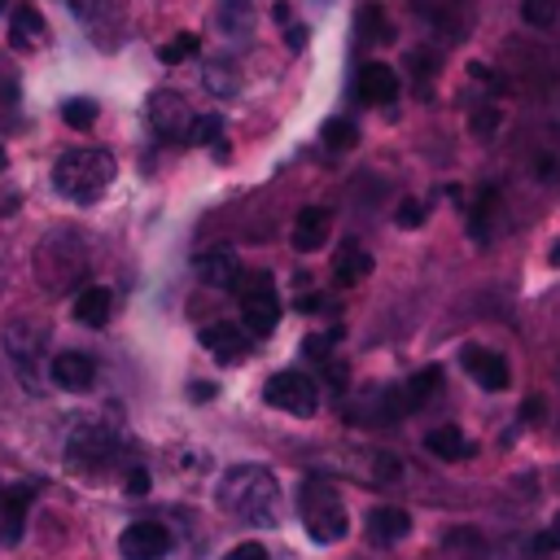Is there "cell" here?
Returning <instances> with one entry per match:
<instances>
[{"instance_id":"1","label":"cell","mask_w":560,"mask_h":560,"mask_svg":"<svg viewBox=\"0 0 560 560\" xmlns=\"http://www.w3.org/2000/svg\"><path fill=\"white\" fill-rule=\"evenodd\" d=\"M276 499H280L276 477L258 464H236L219 481V508L249 521V525H271L276 521Z\"/></svg>"},{"instance_id":"2","label":"cell","mask_w":560,"mask_h":560,"mask_svg":"<svg viewBox=\"0 0 560 560\" xmlns=\"http://www.w3.org/2000/svg\"><path fill=\"white\" fill-rule=\"evenodd\" d=\"M114 175H118V162L105 149H70L52 162V188L79 206H92L114 184Z\"/></svg>"},{"instance_id":"3","label":"cell","mask_w":560,"mask_h":560,"mask_svg":"<svg viewBox=\"0 0 560 560\" xmlns=\"http://www.w3.org/2000/svg\"><path fill=\"white\" fill-rule=\"evenodd\" d=\"M298 512H302V525L315 542H341L346 529H350V516L341 508V494L324 481H306L302 494H298Z\"/></svg>"},{"instance_id":"4","label":"cell","mask_w":560,"mask_h":560,"mask_svg":"<svg viewBox=\"0 0 560 560\" xmlns=\"http://www.w3.org/2000/svg\"><path fill=\"white\" fill-rule=\"evenodd\" d=\"M241 315H245V328L254 337H267L280 324V293H276L267 271L245 276V284H241Z\"/></svg>"},{"instance_id":"5","label":"cell","mask_w":560,"mask_h":560,"mask_svg":"<svg viewBox=\"0 0 560 560\" xmlns=\"http://www.w3.org/2000/svg\"><path fill=\"white\" fill-rule=\"evenodd\" d=\"M262 402L267 407H280L289 416H315L319 407V385L302 372H276L267 385H262Z\"/></svg>"},{"instance_id":"6","label":"cell","mask_w":560,"mask_h":560,"mask_svg":"<svg viewBox=\"0 0 560 560\" xmlns=\"http://www.w3.org/2000/svg\"><path fill=\"white\" fill-rule=\"evenodd\" d=\"M109 459H114V433H109V424L105 420H83L70 433V442H66V464L92 472V468H109Z\"/></svg>"},{"instance_id":"7","label":"cell","mask_w":560,"mask_h":560,"mask_svg":"<svg viewBox=\"0 0 560 560\" xmlns=\"http://www.w3.org/2000/svg\"><path fill=\"white\" fill-rule=\"evenodd\" d=\"M118 551H122V560H162L171 551V534L158 521H131L118 534Z\"/></svg>"},{"instance_id":"8","label":"cell","mask_w":560,"mask_h":560,"mask_svg":"<svg viewBox=\"0 0 560 560\" xmlns=\"http://www.w3.org/2000/svg\"><path fill=\"white\" fill-rule=\"evenodd\" d=\"M149 122L162 140H188V131H192V114H188L184 96H175V92H153L149 96Z\"/></svg>"},{"instance_id":"9","label":"cell","mask_w":560,"mask_h":560,"mask_svg":"<svg viewBox=\"0 0 560 560\" xmlns=\"http://www.w3.org/2000/svg\"><path fill=\"white\" fill-rule=\"evenodd\" d=\"M459 368H464L481 389H490V394L508 389V381H512L508 359H503L499 350H486V346H464V350H459Z\"/></svg>"},{"instance_id":"10","label":"cell","mask_w":560,"mask_h":560,"mask_svg":"<svg viewBox=\"0 0 560 560\" xmlns=\"http://www.w3.org/2000/svg\"><path fill=\"white\" fill-rule=\"evenodd\" d=\"M48 376H52L57 389L83 394V389H92V381H96V363H92L83 350H61V354L48 363Z\"/></svg>"},{"instance_id":"11","label":"cell","mask_w":560,"mask_h":560,"mask_svg":"<svg viewBox=\"0 0 560 560\" xmlns=\"http://www.w3.org/2000/svg\"><path fill=\"white\" fill-rule=\"evenodd\" d=\"M31 499H35L31 486H0V542H4V547H13V542L22 538Z\"/></svg>"},{"instance_id":"12","label":"cell","mask_w":560,"mask_h":560,"mask_svg":"<svg viewBox=\"0 0 560 560\" xmlns=\"http://www.w3.org/2000/svg\"><path fill=\"white\" fill-rule=\"evenodd\" d=\"M328 228H332V214L324 206H302L298 219H293V249L298 254H315L324 241H328Z\"/></svg>"},{"instance_id":"13","label":"cell","mask_w":560,"mask_h":560,"mask_svg":"<svg viewBox=\"0 0 560 560\" xmlns=\"http://www.w3.org/2000/svg\"><path fill=\"white\" fill-rule=\"evenodd\" d=\"M201 346L219 363H241L249 354V341H245V332L236 324H210V328H201Z\"/></svg>"},{"instance_id":"14","label":"cell","mask_w":560,"mask_h":560,"mask_svg":"<svg viewBox=\"0 0 560 560\" xmlns=\"http://www.w3.org/2000/svg\"><path fill=\"white\" fill-rule=\"evenodd\" d=\"M398 96V74L385 66V61H368L359 70V101L368 105H389Z\"/></svg>"},{"instance_id":"15","label":"cell","mask_w":560,"mask_h":560,"mask_svg":"<svg viewBox=\"0 0 560 560\" xmlns=\"http://www.w3.org/2000/svg\"><path fill=\"white\" fill-rule=\"evenodd\" d=\"M407 529H411V516L402 512V508H372L368 512V538L376 542V547H389V542H398V538H407Z\"/></svg>"},{"instance_id":"16","label":"cell","mask_w":560,"mask_h":560,"mask_svg":"<svg viewBox=\"0 0 560 560\" xmlns=\"http://www.w3.org/2000/svg\"><path fill=\"white\" fill-rule=\"evenodd\" d=\"M197 276L201 284H214V289H232L241 280V262L232 249H214V254H201L197 258Z\"/></svg>"},{"instance_id":"17","label":"cell","mask_w":560,"mask_h":560,"mask_svg":"<svg viewBox=\"0 0 560 560\" xmlns=\"http://www.w3.org/2000/svg\"><path fill=\"white\" fill-rule=\"evenodd\" d=\"M44 35H48V31H44L39 9H35V4H18V9H13V22H9V44L26 52V48H35Z\"/></svg>"},{"instance_id":"18","label":"cell","mask_w":560,"mask_h":560,"mask_svg":"<svg viewBox=\"0 0 560 560\" xmlns=\"http://www.w3.org/2000/svg\"><path fill=\"white\" fill-rule=\"evenodd\" d=\"M368 271H372V254H368L363 245L346 241L341 254L332 258V276H337V284H359V280H368Z\"/></svg>"},{"instance_id":"19","label":"cell","mask_w":560,"mask_h":560,"mask_svg":"<svg viewBox=\"0 0 560 560\" xmlns=\"http://www.w3.org/2000/svg\"><path fill=\"white\" fill-rule=\"evenodd\" d=\"M109 306H114L109 289H101V284H88V289L74 298V319H79V324H88V328H105V319H109Z\"/></svg>"},{"instance_id":"20","label":"cell","mask_w":560,"mask_h":560,"mask_svg":"<svg viewBox=\"0 0 560 560\" xmlns=\"http://www.w3.org/2000/svg\"><path fill=\"white\" fill-rule=\"evenodd\" d=\"M214 26H219L223 35H232V39L249 35V26H254V4H249V0H219V4H214Z\"/></svg>"},{"instance_id":"21","label":"cell","mask_w":560,"mask_h":560,"mask_svg":"<svg viewBox=\"0 0 560 560\" xmlns=\"http://www.w3.org/2000/svg\"><path fill=\"white\" fill-rule=\"evenodd\" d=\"M424 446H429L438 459H464V455H472V442H468L455 424H438V429H429V433H424Z\"/></svg>"},{"instance_id":"22","label":"cell","mask_w":560,"mask_h":560,"mask_svg":"<svg viewBox=\"0 0 560 560\" xmlns=\"http://www.w3.org/2000/svg\"><path fill=\"white\" fill-rule=\"evenodd\" d=\"M438 385H442V368H438V363H429V368H420L411 381H402V385H398V398H402V407H407V411H416V407H420Z\"/></svg>"},{"instance_id":"23","label":"cell","mask_w":560,"mask_h":560,"mask_svg":"<svg viewBox=\"0 0 560 560\" xmlns=\"http://www.w3.org/2000/svg\"><path fill=\"white\" fill-rule=\"evenodd\" d=\"M319 140H324L332 153H346V149H354V144H359V127H354L350 118H328V122H324V131H319Z\"/></svg>"},{"instance_id":"24","label":"cell","mask_w":560,"mask_h":560,"mask_svg":"<svg viewBox=\"0 0 560 560\" xmlns=\"http://www.w3.org/2000/svg\"><path fill=\"white\" fill-rule=\"evenodd\" d=\"M192 52H197V35H192V31H179L175 39H166V44L158 48V61H162V66H179V61H188Z\"/></svg>"},{"instance_id":"25","label":"cell","mask_w":560,"mask_h":560,"mask_svg":"<svg viewBox=\"0 0 560 560\" xmlns=\"http://www.w3.org/2000/svg\"><path fill=\"white\" fill-rule=\"evenodd\" d=\"M61 118H66L70 127L88 131V127L96 122V101H88V96H70V101L61 105Z\"/></svg>"},{"instance_id":"26","label":"cell","mask_w":560,"mask_h":560,"mask_svg":"<svg viewBox=\"0 0 560 560\" xmlns=\"http://www.w3.org/2000/svg\"><path fill=\"white\" fill-rule=\"evenodd\" d=\"M206 88L219 92V96H232V92H236V70H232L228 61H210V66H206Z\"/></svg>"},{"instance_id":"27","label":"cell","mask_w":560,"mask_h":560,"mask_svg":"<svg viewBox=\"0 0 560 560\" xmlns=\"http://www.w3.org/2000/svg\"><path fill=\"white\" fill-rule=\"evenodd\" d=\"M560 13V0H521V18L529 26H551Z\"/></svg>"},{"instance_id":"28","label":"cell","mask_w":560,"mask_h":560,"mask_svg":"<svg viewBox=\"0 0 560 560\" xmlns=\"http://www.w3.org/2000/svg\"><path fill=\"white\" fill-rule=\"evenodd\" d=\"M359 35L363 39H389V26L381 18V4H363L359 9Z\"/></svg>"},{"instance_id":"29","label":"cell","mask_w":560,"mask_h":560,"mask_svg":"<svg viewBox=\"0 0 560 560\" xmlns=\"http://www.w3.org/2000/svg\"><path fill=\"white\" fill-rule=\"evenodd\" d=\"M219 136H223V118H219V114H201V118H192V131H188L192 144H214Z\"/></svg>"},{"instance_id":"30","label":"cell","mask_w":560,"mask_h":560,"mask_svg":"<svg viewBox=\"0 0 560 560\" xmlns=\"http://www.w3.org/2000/svg\"><path fill=\"white\" fill-rule=\"evenodd\" d=\"M394 223H398V228H420V223H424V206L407 197V201L398 206V214H394Z\"/></svg>"},{"instance_id":"31","label":"cell","mask_w":560,"mask_h":560,"mask_svg":"<svg viewBox=\"0 0 560 560\" xmlns=\"http://www.w3.org/2000/svg\"><path fill=\"white\" fill-rule=\"evenodd\" d=\"M534 551H560V512H556V521H551V529L534 538Z\"/></svg>"},{"instance_id":"32","label":"cell","mask_w":560,"mask_h":560,"mask_svg":"<svg viewBox=\"0 0 560 560\" xmlns=\"http://www.w3.org/2000/svg\"><path fill=\"white\" fill-rule=\"evenodd\" d=\"M407 61H411V70H416L420 79H429V74H433V66H438V57H433V52H424V48H416Z\"/></svg>"},{"instance_id":"33","label":"cell","mask_w":560,"mask_h":560,"mask_svg":"<svg viewBox=\"0 0 560 560\" xmlns=\"http://www.w3.org/2000/svg\"><path fill=\"white\" fill-rule=\"evenodd\" d=\"M223 560H267V551H262L258 542H241V547H232Z\"/></svg>"},{"instance_id":"34","label":"cell","mask_w":560,"mask_h":560,"mask_svg":"<svg viewBox=\"0 0 560 560\" xmlns=\"http://www.w3.org/2000/svg\"><path fill=\"white\" fill-rule=\"evenodd\" d=\"M149 486H153V481H149L144 468H131V472H127V494H149Z\"/></svg>"},{"instance_id":"35","label":"cell","mask_w":560,"mask_h":560,"mask_svg":"<svg viewBox=\"0 0 560 560\" xmlns=\"http://www.w3.org/2000/svg\"><path fill=\"white\" fill-rule=\"evenodd\" d=\"M284 39H289V48H302V44H306V26H289Z\"/></svg>"},{"instance_id":"36","label":"cell","mask_w":560,"mask_h":560,"mask_svg":"<svg viewBox=\"0 0 560 560\" xmlns=\"http://www.w3.org/2000/svg\"><path fill=\"white\" fill-rule=\"evenodd\" d=\"M192 398H197V402L214 398V385H206V381H192Z\"/></svg>"},{"instance_id":"37","label":"cell","mask_w":560,"mask_h":560,"mask_svg":"<svg viewBox=\"0 0 560 560\" xmlns=\"http://www.w3.org/2000/svg\"><path fill=\"white\" fill-rule=\"evenodd\" d=\"M306 354L311 359H324V337H306Z\"/></svg>"},{"instance_id":"38","label":"cell","mask_w":560,"mask_h":560,"mask_svg":"<svg viewBox=\"0 0 560 560\" xmlns=\"http://www.w3.org/2000/svg\"><path fill=\"white\" fill-rule=\"evenodd\" d=\"M538 411H542V402H538V398H529V402H525V407H521V416H525V420H534V416H538Z\"/></svg>"},{"instance_id":"39","label":"cell","mask_w":560,"mask_h":560,"mask_svg":"<svg viewBox=\"0 0 560 560\" xmlns=\"http://www.w3.org/2000/svg\"><path fill=\"white\" fill-rule=\"evenodd\" d=\"M271 18H276V22H280V26H284V22H289V4H284V0H280V4H276V9H271Z\"/></svg>"},{"instance_id":"40","label":"cell","mask_w":560,"mask_h":560,"mask_svg":"<svg viewBox=\"0 0 560 560\" xmlns=\"http://www.w3.org/2000/svg\"><path fill=\"white\" fill-rule=\"evenodd\" d=\"M551 262H556V267H560V241H556V245H551Z\"/></svg>"},{"instance_id":"41","label":"cell","mask_w":560,"mask_h":560,"mask_svg":"<svg viewBox=\"0 0 560 560\" xmlns=\"http://www.w3.org/2000/svg\"><path fill=\"white\" fill-rule=\"evenodd\" d=\"M4 162H9V158H4V144H0V171H4Z\"/></svg>"},{"instance_id":"42","label":"cell","mask_w":560,"mask_h":560,"mask_svg":"<svg viewBox=\"0 0 560 560\" xmlns=\"http://www.w3.org/2000/svg\"><path fill=\"white\" fill-rule=\"evenodd\" d=\"M4 4H9V0H0V9H4Z\"/></svg>"}]
</instances>
